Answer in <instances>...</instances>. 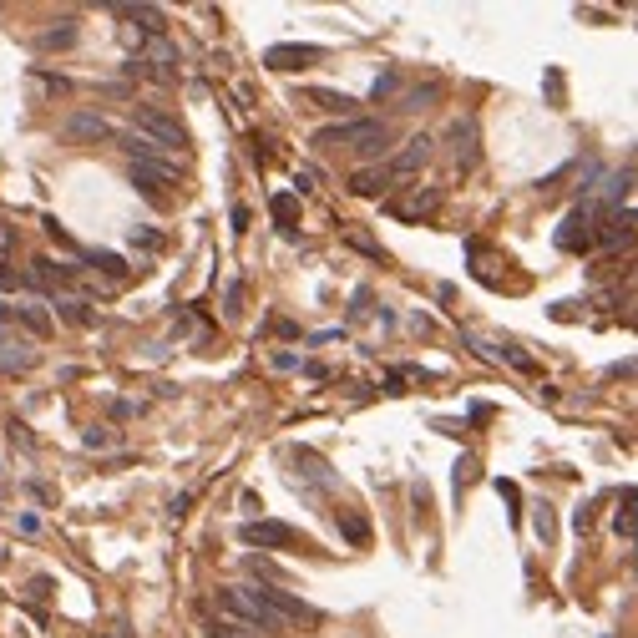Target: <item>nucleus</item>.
<instances>
[{
	"instance_id": "obj_7",
	"label": "nucleus",
	"mask_w": 638,
	"mask_h": 638,
	"mask_svg": "<svg viewBox=\"0 0 638 638\" xmlns=\"http://www.w3.org/2000/svg\"><path fill=\"white\" fill-rule=\"evenodd\" d=\"M390 168H365V173H355L350 178V193H360V198H380V193H390Z\"/></svg>"
},
{
	"instance_id": "obj_9",
	"label": "nucleus",
	"mask_w": 638,
	"mask_h": 638,
	"mask_svg": "<svg viewBox=\"0 0 638 638\" xmlns=\"http://www.w3.org/2000/svg\"><path fill=\"white\" fill-rule=\"evenodd\" d=\"M309 102H319L325 112H340V117H350V112L360 107L350 92H330V87H309Z\"/></svg>"
},
{
	"instance_id": "obj_6",
	"label": "nucleus",
	"mask_w": 638,
	"mask_h": 638,
	"mask_svg": "<svg viewBox=\"0 0 638 638\" xmlns=\"http://www.w3.org/2000/svg\"><path fill=\"white\" fill-rule=\"evenodd\" d=\"M426 157H431V142H426V137H411V142H406V152L390 163V178H406V173H416V168L426 163Z\"/></svg>"
},
{
	"instance_id": "obj_1",
	"label": "nucleus",
	"mask_w": 638,
	"mask_h": 638,
	"mask_svg": "<svg viewBox=\"0 0 638 638\" xmlns=\"http://www.w3.org/2000/svg\"><path fill=\"white\" fill-rule=\"evenodd\" d=\"M390 142L385 122H335V127H319L314 147H360V152H380Z\"/></svg>"
},
{
	"instance_id": "obj_3",
	"label": "nucleus",
	"mask_w": 638,
	"mask_h": 638,
	"mask_svg": "<svg viewBox=\"0 0 638 638\" xmlns=\"http://www.w3.org/2000/svg\"><path fill=\"white\" fill-rule=\"evenodd\" d=\"M244 542H249V547H304V537H299L294 527H284V522H269V517H259V522H244Z\"/></svg>"
},
{
	"instance_id": "obj_12",
	"label": "nucleus",
	"mask_w": 638,
	"mask_h": 638,
	"mask_svg": "<svg viewBox=\"0 0 638 638\" xmlns=\"http://www.w3.org/2000/svg\"><path fill=\"white\" fill-rule=\"evenodd\" d=\"M269 213H274V223H279V228H294V218H299V203H294L289 193H279V198L269 203Z\"/></svg>"
},
{
	"instance_id": "obj_8",
	"label": "nucleus",
	"mask_w": 638,
	"mask_h": 638,
	"mask_svg": "<svg viewBox=\"0 0 638 638\" xmlns=\"http://www.w3.org/2000/svg\"><path fill=\"white\" fill-rule=\"evenodd\" d=\"M66 127H71V137H82V142H107L112 137V127L102 117H92V112H76Z\"/></svg>"
},
{
	"instance_id": "obj_13",
	"label": "nucleus",
	"mask_w": 638,
	"mask_h": 638,
	"mask_svg": "<svg viewBox=\"0 0 638 638\" xmlns=\"http://www.w3.org/2000/svg\"><path fill=\"white\" fill-rule=\"evenodd\" d=\"M21 319H26V325H31L36 335H46V330H51V319H46L41 309H21Z\"/></svg>"
},
{
	"instance_id": "obj_15",
	"label": "nucleus",
	"mask_w": 638,
	"mask_h": 638,
	"mask_svg": "<svg viewBox=\"0 0 638 638\" xmlns=\"http://www.w3.org/2000/svg\"><path fill=\"white\" fill-rule=\"evenodd\" d=\"M71 41H76V31H71V21H66V31H51L41 46H71Z\"/></svg>"
},
{
	"instance_id": "obj_4",
	"label": "nucleus",
	"mask_w": 638,
	"mask_h": 638,
	"mask_svg": "<svg viewBox=\"0 0 638 638\" xmlns=\"http://www.w3.org/2000/svg\"><path fill=\"white\" fill-rule=\"evenodd\" d=\"M314 61H325V51H319V46H269L264 51V66L269 71H304Z\"/></svg>"
},
{
	"instance_id": "obj_14",
	"label": "nucleus",
	"mask_w": 638,
	"mask_h": 638,
	"mask_svg": "<svg viewBox=\"0 0 638 638\" xmlns=\"http://www.w3.org/2000/svg\"><path fill=\"white\" fill-rule=\"evenodd\" d=\"M628 507H633V487L623 492V512H618V532H623V537L633 532V512H628Z\"/></svg>"
},
{
	"instance_id": "obj_11",
	"label": "nucleus",
	"mask_w": 638,
	"mask_h": 638,
	"mask_svg": "<svg viewBox=\"0 0 638 638\" xmlns=\"http://www.w3.org/2000/svg\"><path fill=\"white\" fill-rule=\"evenodd\" d=\"M208 638H259L254 628L233 623V618H208Z\"/></svg>"
},
{
	"instance_id": "obj_5",
	"label": "nucleus",
	"mask_w": 638,
	"mask_h": 638,
	"mask_svg": "<svg viewBox=\"0 0 638 638\" xmlns=\"http://www.w3.org/2000/svg\"><path fill=\"white\" fill-rule=\"evenodd\" d=\"M132 183H137L147 198H157L163 188H173V183H178V168H173V163H163V157H157V163H132Z\"/></svg>"
},
{
	"instance_id": "obj_10",
	"label": "nucleus",
	"mask_w": 638,
	"mask_h": 638,
	"mask_svg": "<svg viewBox=\"0 0 638 638\" xmlns=\"http://www.w3.org/2000/svg\"><path fill=\"white\" fill-rule=\"evenodd\" d=\"M117 16H122V21H142V31H147V36L163 31V11H157V6H122Z\"/></svg>"
},
{
	"instance_id": "obj_16",
	"label": "nucleus",
	"mask_w": 638,
	"mask_h": 638,
	"mask_svg": "<svg viewBox=\"0 0 638 638\" xmlns=\"http://www.w3.org/2000/svg\"><path fill=\"white\" fill-rule=\"evenodd\" d=\"M421 102H436V87H426V92H411V97H406V112H421Z\"/></svg>"
},
{
	"instance_id": "obj_2",
	"label": "nucleus",
	"mask_w": 638,
	"mask_h": 638,
	"mask_svg": "<svg viewBox=\"0 0 638 638\" xmlns=\"http://www.w3.org/2000/svg\"><path fill=\"white\" fill-rule=\"evenodd\" d=\"M132 127H137V137H147L152 147H183V127H178L168 112H157V107H137V112H132Z\"/></svg>"
}]
</instances>
